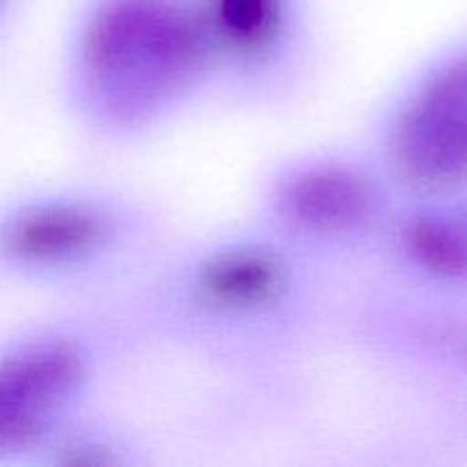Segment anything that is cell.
Segmentation results:
<instances>
[{"instance_id":"1","label":"cell","mask_w":467,"mask_h":467,"mask_svg":"<svg viewBox=\"0 0 467 467\" xmlns=\"http://www.w3.org/2000/svg\"><path fill=\"white\" fill-rule=\"evenodd\" d=\"M214 68L194 0H89L73 76L87 114L109 130L150 126Z\"/></svg>"},{"instance_id":"2","label":"cell","mask_w":467,"mask_h":467,"mask_svg":"<svg viewBox=\"0 0 467 467\" xmlns=\"http://www.w3.org/2000/svg\"><path fill=\"white\" fill-rule=\"evenodd\" d=\"M89 379L87 354L59 336L0 345V463L21 459L59 433Z\"/></svg>"},{"instance_id":"3","label":"cell","mask_w":467,"mask_h":467,"mask_svg":"<svg viewBox=\"0 0 467 467\" xmlns=\"http://www.w3.org/2000/svg\"><path fill=\"white\" fill-rule=\"evenodd\" d=\"M123 235L119 214L91 196L39 194L0 205V272L55 278L100 263Z\"/></svg>"},{"instance_id":"4","label":"cell","mask_w":467,"mask_h":467,"mask_svg":"<svg viewBox=\"0 0 467 467\" xmlns=\"http://www.w3.org/2000/svg\"><path fill=\"white\" fill-rule=\"evenodd\" d=\"M388 162L404 185L422 194L467 185V53L429 73L397 109Z\"/></svg>"},{"instance_id":"5","label":"cell","mask_w":467,"mask_h":467,"mask_svg":"<svg viewBox=\"0 0 467 467\" xmlns=\"http://www.w3.org/2000/svg\"><path fill=\"white\" fill-rule=\"evenodd\" d=\"M272 210L281 226L301 240L345 244L377 226L381 190L369 171L349 160H310L274 185Z\"/></svg>"},{"instance_id":"6","label":"cell","mask_w":467,"mask_h":467,"mask_svg":"<svg viewBox=\"0 0 467 467\" xmlns=\"http://www.w3.org/2000/svg\"><path fill=\"white\" fill-rule=\"evenodd\" d=\"M295 290V267L281 249L265 242L219 246L187 276V299L201 315L246 322L274 313Z\"/></svg>"},{"instance_id":"7","label":"cell","mask_w":467,"mask_h":467,"mask_svg":"<svg viewBox=\"0 0 467 467\" xmlns=\"http://www.w3.org/2000/svg\"><path fill=\"white\" fill-rule=\"evenodd\" d=\"M214 67H265L292 36L299 0H194Z\"/></svg>"},{"instance_id":"8","label":"cell","mask_w":467,"mask_h":467,"mask_svg":"<svg viewBox=\"0 0 467 467\" xmlns=\"http://www.w3.org/2000/svg\"><path fill=\"white\" fill-rule=\"evenodd\" d=\"M404 258L438 281H467V208L427 210L400 228Z\"/></svg>"},{"instance_id":"9","label":"cell","mask_w":467,"mask_h":467,"mask_svg":"<svg viewBox=\"0 0 467 467\" xmlns=\"http://www.w3.org/2000/svg\"><path fill=\"white\" fill-rule=\"evenodd\" d=\"M18 7H21V0H0V39H3V35L12 26Z\"/></svg>"}]
</instances>
